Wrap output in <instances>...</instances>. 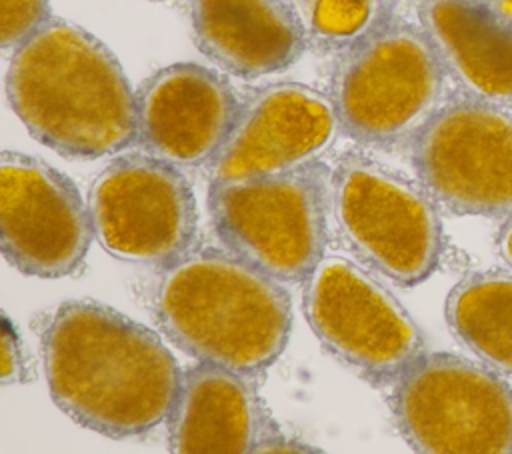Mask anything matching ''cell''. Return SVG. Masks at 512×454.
Instances as JSON below:
<instances>
[{"mask_svg":"<svg viewBox=\"0 0 512 454\" xmlns=\"http://www.w3.org/2000/svg\"><path fill=\"white\" fill-rule=\"evenodd\" d=\"M54 404L76 424L130 438L166 422L182 370L148 326L96 300H66L42 330Z\"/></svg>","mask_w":512,"mask_h":454,"instance_id":"obj_1","label":"cell"},{"mask_svg":"<svg viewBox=\"0 0 512 454\" xmlns=\"http://www.w3.org/2000/svg\"><path fill=\"white\" fill-rule=\"evenodd\" d=\"M6 94L28 134L64 158L136 142V92L112 50L74 22L50 18L12 52Z\"/></svg>","mask_w":512,"mask_h":454,"instance_id":"obj_2","label":"cell"},{"mask_svg":"<svg viewBox=\"0 0 512 454\" xmlns=\"http://www.w3.org/2000/svg\"><path fill=\"white\" fill-rule=\"evenodd\" d=\"M152 304L176 348L250 378L278 360L292 330L284 282L228 248H194L162 268Z\"/></svg>","mask_w":512,"mask_h":454,"instance_id":"obj_3","label":"cell"},{"mask_svg":"<svg viewBox=\"0 0 512 454\" xmlns=\"http://www.w3.org/2000/svg\"><path fill=\"white\" fill-rule=\"evenodd\" d=\"M446 82L422 26L390 16L340 52L328 96L348 138L388 148L410 142L442 108Z\"/></svg>","mask_w":512,"mask_h":454,"instance_id":"obj_4","label":"cell"},{"mask_svg":"<svg viewBox=\"0 0 512 454\" xmlns=\"http://www.w3.org/2000/svg\"><path fill=\"white\" fill-rule=\"evenodd\" d=\"M208 212L224 248L284 284L304 282L328 242L330 172L318 160L282 174L210 182Z\"/></svg>","mask_w":512,"mask_h":454,"instance_id":"obj_5","label":"cell"},{"mask_svg":"<svg viewBox=\"0 0 512 454\" xmlns=\"http://www.w3.org/2000/svg\"><path fill=\"white\" fill-rule=\"evenodd\" d=\"M330 214L356 260L400 286L424 282L440 262L436 200L366 154L350 152L330 172Z\"/></svg>","mask_w":512,"mask_h":454,"instance_id":"obj_6","label":"cell"},{"mask_svg":"<svg viewBox=\"0 0 512 454\" xmlns=\"http://www.w3.org/2000/svg\"><path fill=\"white\" fill-rule=\"evenodd\" d=\"M390 388L396 428L412 450L512 452V388L484 362L422 352Z\"/></svg>","mask_w":512,"mask_h":454,"instance_id":"obj_7","label":"cell"},{"mask_svg":"<svg viewBox=\"0 0 512 454\" xmlns=\"http://www.w3.org/2000/svg\"><path fill=\"white\" fill-rule=\"evenodd\" d=\"M302 308L322 346L374 386H392L426 352L408 310L348 258L320 260L304 280Z\"/></svg>","mask_w":512,"mask_h":454,"instance_id":"obj_8","label":"cell"},{"mask_svg":"<svg viewBox=\"0 0 512 454\" xmlns=\"http://www.w3.org/2000/svg\"><path fill=\"white\" fill-rule=\"evenodd\" d=\"M418 182L462 216L512 214V114L470 96L448 98L410 140Z\"/></svg>","mask_w":512,"mask_h":454,"instance_id":"obj_9","label":"cell"},{"mask_svg":"<svg viewBox=\"0 0 512 454\" xmlns=\"http://www.w3.org/2000/svg\"><path fill=\"white\" fill-rule=\"evenodd\" d=\"M94 236L114 258L166 268L192 250L198 208L178 166L152 154L114 158L92 180Z\"/></svg>","mask_w":512,"mask_h":454,"instance_id":"obj_10","label":"cell"},{"mask_svg":"<svg viewBox=\"0 0 512 454\" xmlns=\"http://www.w3.org/2000/svg\"><path fill=\"white\" fill-rule=\"evenodd\" d=\"M90 206L76 184L48 162L0 156V244L6 262L26 276L74 274L90 250Z\"/></svg>","mask_w":512,"mask_h":454,"instance_id":"obj_11","label":"cell"},{"mask_svg":"<svg viewBox=\"0 0 512 454\" xmlns=\"http://www.w3.org/2000/svg\"><path fill=\"white\" fill-rule=\"evenodd\" d=\"M340 122L330 96L300 82H274L254 90L208 164L210 182L282 174L318 158L332 146Z\"/></svg>","mask_w":512,"mask_h":454,"instance_id":"obj_12","label":"cell"},{"mask_svg":"<svg viewBox=\"0 0 512 454\" xmlns=\"http://www.w3.org/2000/svg\"><path fill=\"white\" fill-rule=\"evenodd\" d=\"M240 100L232 84L200 64L154 72L136 92V142L174 166L210 164L224 144Z\"/></svg>","mask_w":512,"mask_h":454,"instance_id":"obj_13","label":"cell"},{"mask_svg":"<svg viewBox=\"0 0 512 454\" xmlns=\"http://www.w3.org/2000/svg\"><path fill=\"white\" fill-rule=\"evenodd\" d=\"M166 426L168 448L188 454L256 452L278 430L250 376L210 362L182 370Z\"/></svg>","mask_w":512,"mask_h":454,"instance_id":"obj_14","label":"cell"},{"mask_svg":"<svg viewBox=\"0 0 512 454\" xmlns=\"http://www.w3.org/2000/svg\"><path fill=\"white\" fill-rule=\"evenodd\" d=\"M194 42L220 70L260 78L292 66L306 34L286 0H184Z\"/></svg>","mask_w":512,"mask_h":454,"instance_id":"obj_15","label":"cell"},{"mask_svg":"<svg viewBox=\"0 0 512 454\" xmlns=\"http://www.w3.org/2000/svg\"><path fill=\"white\" fill-rule=\"evenodd\" d=\"M416 14L460 94L512 108L510 22L474 0H416Z\"/></svg>","mask_w":512,"mask_h":454,"instance_id":"obj_16","label":"cell"},{"mask_svg":"<svg viewBox=\"0 0 512 454\" xmlns=\"http://www.w3.org/2000/svg\"><path fill=\"white\" fill-rule=\"evenodd\" d=\"M446 322L462 346L500 374H512V274L476 272L448 294Z\"/></svg>","mask_w":512,"mask_h":454,"instance_id":"obj_17","label":"cell"},{"mask_svg":"<svg viewBox=\"0 0 512 454\" xmlns=\"http://www.w3.org/2000/svg\"><path fill=\"white\" fill-rule=\"evenodd\" d=\"M308 44L344 52L392 16V0H286Z\"/></svg>","mask_w":512,"mask_h":454,"instance_id":"obj_18","label":"cell"},{"mask_svg":"<svg viewBox=\"0 0 512 454\" xmlns=\"http://www.w3.org/2000/svg\"><path fill=\"white\" fill-rule=\"evenodd\" d=\"M50 18V0H0L2 50H16Z\"/></svg>","mask_w":512,"mask_h":454,"instance_id":"obj_19","label":"cell"},{"mask_svg":"<svg viewBox=\"0 0 512 454\" xmlns=\"http://www.w3.org/2000/svg\"><path fill=\"white\" fill-rule=\"evenodd\" d=\"M0 364H2V384H12V382H24L28 378V364L24 350L20 346L18 334L12 328L10 320L4 316L2 320V338H0Z\"/></svg>","mask_w":512,"mask_h":454,"instance_id":"obj_20","label":"cell"},{"mask_svg":"<svg viewBox=\"0 0 512 454\" xmlns=\"http://www.w3.org/2000/svg\"><path fill=\"white\" fill-rule=\"evenodd\" d=\"M256 452H318V450H316V448H310V446H304V444H300V442H296V440L284 436V434L280 432V428H278L276 432H272L268 438H264V440L258 444Z\"/></svg>","mask_w":512,"mask_h":454,"instance_id":"obj_21","label":"cell"},{"mask_svg":"<svg viewBox=\"0 0 512 454\" xmlns=\"http://www.w3.org/2000/svg\"><path fill=\"white\" fill-rule=\"evenodd\" d=\"M498 252L504 262L512 268V214L504 218V224L498 232Z\"/></svg>","mask_w":512,"mask_h":454,"instance_id":"obj_22","label":"cell"},{"mask_svg":"<svg viewBox=\"0 0 512 454\" xmlns=\"http://www.w3.org/2000/svg\"><path fill=\"white\" fill-rule=\"evenodd\" d=\"M488 6L500 20L512 24V0H488Z\"/></svg>","mask_w":512,"mask_h":454,"instance_id":"obj_23","label":"cell"},{"mask_svg":"<svg viewBox=\"0 0 512 454\" xmlns=\"http://www.w3.org/2000/svg\"><path fill=\"white\" fill-rule=\"evenodd\" d=\"M474 2H488V0H474Z\"/></svg>","mask_w":512,"mask_h":454,"instance_id":"obj_24","label":"cell"}]
</instances>
